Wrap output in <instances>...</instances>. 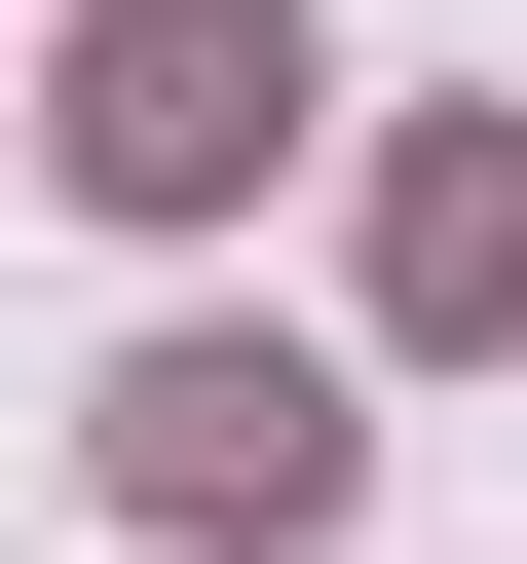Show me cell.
Instances as JSON below:
<instances>
[{"label":"cell","mask_w":527,"mask_h":564,"mask_svg":"<svg viewBox=\"0 0 527 564\" xmlns=\"http://www.w3.org/2000/svg\"><path fill=\"white\" fill-rule=\"evenodd\" d=\"M264 151H302V39H264V0H114V76H76V188H264Z\"/></svg>","instance_id":"1"},{"label":"cell","mask_w":527,"mask_h":564,"mask_svg":"<svg viewBox=\"0 0 527 564\" xmlns=\"http://www.w3.org/2000/svg\"><path fill=\"white\" fill-rule=\"evenodd\" d=\"M114 489H151V527H340V377L151 339V377H114Z\"/></svg>","instance_id":"2"}]
</instances>
